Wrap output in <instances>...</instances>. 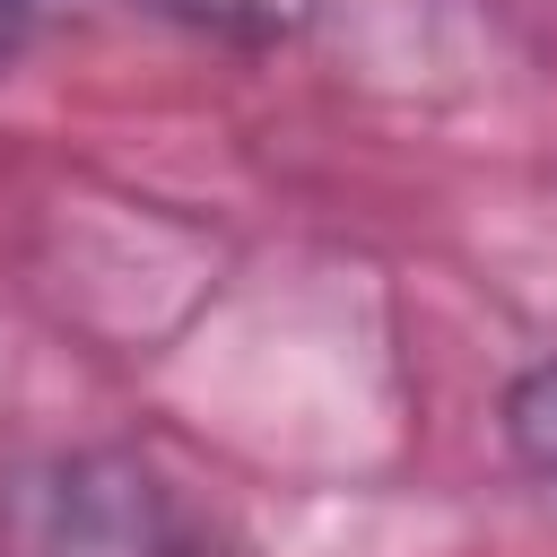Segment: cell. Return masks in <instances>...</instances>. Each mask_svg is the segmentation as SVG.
I'll return each instance as SVG.
<instances>
[{"instance_id": "3957f363", "label": "cell", "mask_w": 557, "mask_h": 557, "mask_svg": "<svg viewBox=\"0 0 557 557\" xmlns=\"http://www.w3.org/2000/svg\"><path fill=\"white\" fill-rule=\"evenodd\" d=\"M9 9H17V0H0V26H9Z\"/></svg>"}, {"instance_id": "7a4b0ae2", "label": "cell", "mask_w": 557, "mask_h": 557, "mask_svg": "<svg viewBox=\"0 0 557 557\" xmlns=\"http://www.w3.org/2000/svg\"><path fill=\"white\" fill-rule=\"evenodd\" d=\"M505 453L557 496V366H531L505 383Z\"/></svg>"}, {"instance_id": "6da1fadb", "label": "cell", "mask_w": 557, "mask_h": 557, "mask_svg": "<svg viewBox=\"0 0 557 557\" xmlns=\"http://www.w3.org/2000/svg\"><path fill=\"white\" fill-rule=\"evenodd\" d=\"M0 557H226L139 453H44L0 479Z\"/></svg>"}]
</instances>
